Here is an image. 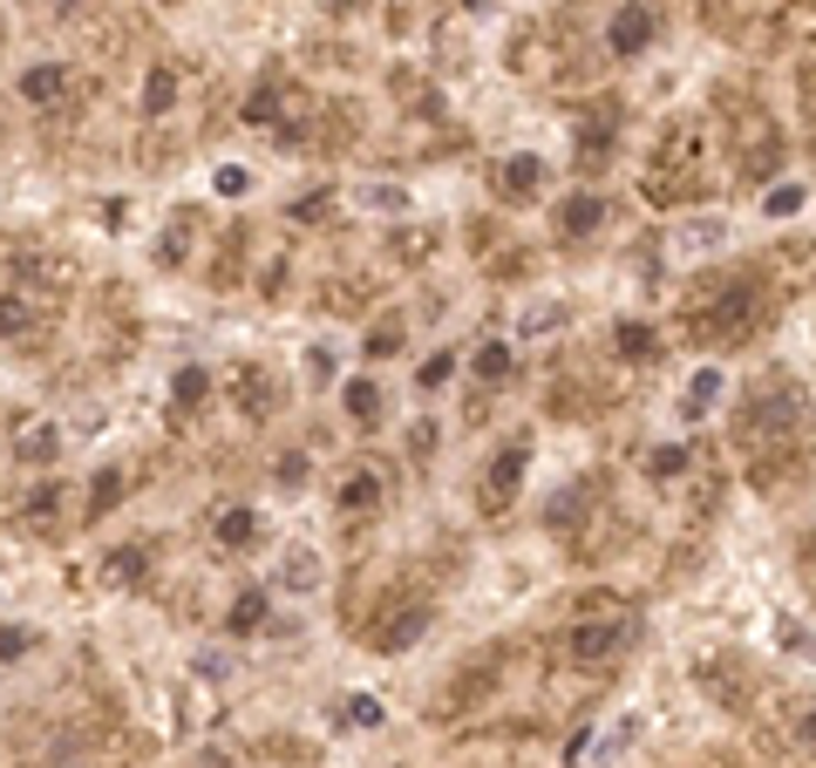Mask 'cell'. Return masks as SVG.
I'll return each mask as SVG.
<instances>
[{
	"mask_svg": "<svg viewBox=\"0 0 816 768\" xmlns=\"http://www.w3.org/2000/svg\"><path fill=\"white\" fill-rule=\"evenodd\" d=\"M803 435H809V409H803L796 388L769 381V388L749 394V409H742V450H749V469H755V476H762L769 450H775V456H796Z\"/></svg>",
	"mask_w": 816,
	"mask_h": 768,
	"instance_id": "6da1fadb",
	"label": "cell"
},
{
	"mask_svg": "<svg viewBox=\"0 0 816 768\" xmlns=\"http://www.w3.org/2000/svg\"><path fill=\"white\" fill-rule=\"evenodd\" d=\"M646 469H653V476H674V469H687V450H653Z\"/></svg>",
	"mask_w": 816,
	"mask_h": 768,
	"instance_id": "e575fe53",
	"label": "cell"
},
{
	"mask_svg": "<svg viewBox=\"0 0 816 768\" xmlns=\"http://www.w3.org/2000/svg\"><path fill=\"white\" fill-rule=\"evenodd\" d=\"M21 456H28V463H55V456H62V429H55V422H28V429H21Z\"/></svg>",
	"mask_w": 816,
	"mask_h": 768,
	"instance_id": "2e32d148",
	"label": "cell"
},
{
	"mask_svg": "<svg viewBox=\"0 0 816 768\" xmlns=\"http://www.w3.org/2000/svg\"><path fill=\"white\" fill-rule=\"evenodd\" d=\"M347 415H355V422H381V388L374 381H347Z\"/></svg>",
	"mask_w": 816,
	"mask_h": 768,
	"instance_id": "cb8c5ba5",
	"label": "cell"
},
{
	"mask_svg": "<svg viewBox=\"0 0 816 768\" xmlns=\"http://www.w3.org/2000/svg\"><path fill=\"white\" fill-rule=\"evenodd\" d=\"M21 646H28V632H14V626L0 632V667H14V660H21Z\"/></svg>",
	"mask_w": 816,
	"mask_h": 768,
	"instance_id": "8d00e7d4",
	"label": "cell"
},
{
	"mask_svg": "<svg viewBox=\"0 0 816 768\" xmlns=\"http://www.w3.org/2000/svg\"><path fill=\"white\" fill-rule=\"evenodd\" d=\"M755 320H762V293H755V279H742V286H728L708 313H694V334L701 340H742V334H755Z\"/></svg>",
	"mask_w": 816,
	"mask_h": 768,
	"instance_id": "7a4b0ae2",
	"label": "cell"
},
{
	"mask_svg": "<svg viewBox=\"0 0 816 768\" xmlns=\"http://www.w3.org/2000/svg\"><path fill=\"white\" fill-rule=\"evenodd\" d=\"M775 639H783V646H790V653H803V660H816V632H809V626H796V619H783V626H775Z\"/></svg>",
	"mask_w": 816,
	"mask_h": 768,
	"instance_id": "f546056e",
	"label": "cell"
},
{
	"mask_svg": "<svg viewBox=\"0 0 816 768\" xmlns=\"http://www.w3.org/2000/svg\"><path fill=\"white\" fill-rule=\"evenodd\" d=\"M143 572H150V551L143 544H123L109 558V585H143Z\"/></svg>",
	"mask_w": 816,
	"mask_h": 768,
	"instance_id": "d6986e66",
	"label": "cell"
},
{
	"mask_svg": "<svg viewBox=\"0 0 816 768\" xmlns=\"http://www.w3.org/2000/svg\"><path fill=\"white\" fill-rule=\"evenodd\" d=\"M62 504H68L62 483H34L28 504H21V523H28V531H55V523H62Z\"/></svg>",
	"mask_w": 816,
	"mask_h": 768,
	"instance_id": "30bf717a",
	"label": "cell"
},
{
	"mask_svg": "<svg viewBox=\"0 0 816 768\" xmlns=\"http://www.w3.org/2000/svg\"><path fill=\"white\" fill-rule=\"evenodd\" d=\"M280 585H286V592H314V585H320V558H314V551H293V558L280 564Z\"/></svg>",
	"mask_w": 816,
	"mask_h": 768,
	"instance_id": "ac0fdd59",
	"label": "cell"
},
{
	"mask_svg": "<svg viewBox=\"0 0 816 768\" xmlns=\"http://www.w3.org/2000/svg\"><path fill=\"white\" fill-rule=\"evenodd\" d=\"M653 34H660V14L646 8V0H627V8L612 14V28H606V42H612V55H646Z\"/></svg>",
	"mask_w": 816,
	"mask_h": 768,
	"instance_id": "277c9868",
	"label": "cell"
},
{
	"mask_svg": "<svg viewBox=\"0 0 816 768\" xmlns=\"http://www.w3.org/2000/svg\"><path fill=\"white\" fill-rule=\"evenodd\" d=\"M116 497H123V469H102V476L89 483V517H102V510H116Z\"/></svg>",
	"mask_w": 816,
	"mask_h": 768,
	"instance_id": "d4e9b609",
	"label": "cell"
},
{
	"mask_svg": "<svg viewBox=\"0 0 816 768\" xmlns=\"http://www.w3.org/2000/svg\"><path fill=\"white\" fill-rule=\"evenodd\" d=\"M627 639H633L627 619H586V626L565 632V660L572 667H612L619 653H627Z\"/></svg>",
	"mask_w": 816,
	"mask_h": 768,
	"instance_id": "3957f363",
	"label": "cell"
},
{
	"mask_svg": "<svg viewBox=\"0 0 816 768\" xmlns=\"http://www.w3.org/2000/svg\"><path fill=\"white\" fill-rule=\"evenodd\" d=\"M34 320H42V306H34L28 293H0V340H21Z\"/></svg>",
	"mask_w": 816,
	"mask_h": 768,
	"instance_id": "5bb4252c",
	"label": "cell"
},
{
	"mask_svg": "<svg viewBox=\"0 0 816 768\" xmlns=\"http://www.w3.org/2000/svg\"><path fill=\"white\" fill-rule=\"evenodd\" d=\"M171 102H177V75L157 62V68L143 75V116H171Z\"/></svg>",
	"mask_w": 816,
	"mask_h": 768,
	"instance_id": "9a60e30c",
	"label": "cell"
},
{
	"mask_svg": "<svg viewBox=\"0 0 816 768\" xmlns=\"http://www.w3.org/2000/svg\"><path fill=\"white\" fill-rule=\"evenodd\" d=\"M790 742H796L803 755H816V701H803V707L790 714Z\"/></svg>",
	"mask_w": 816,
	"mask_h": 768,
	"instance_id": "83f0119b",
	"label": "cell"
},
{
	"mask_svg": "<svg viewBox=\"0 0 816 768\" xmlns=\"http://www.w3.org/2000/svg\"><path fill=\"white\" fill-rule=\"evenodd\" d=\"M803 197H809L803 184H775V191L762 197V212H769V218H796V212H803Z\"/></svg>",
	"mask_w": 816,
	"mask_h": 768,
	"instance_id": "484cf974",
	"label": "cell"
},
{
	"mask_svg": "<svg viewBox=\"0 0 816 768\" xmlns=\"http://www.w3.org/2000/svg\"><path fill=\"white\" fill-rule=\"evenodd\" d=\"M449 368H456V354H436V360H422V388H443V381H449Z\"/></svg>",
	"mask_w": 816,
	"mask_h": 768,
	"instance_id": "836d02e7",
	"label": "cell"
},
{
	"mask_svg": "<svg viewBox=\"0 0 816 768\" xmlns=\"http://www.w3.org/2000/svg\"><path fill=\"white\" fill-rule=\"evenodd\" d=\"M225 626L231 632H259L265 626V592H239V605L225 613Z\"/></svg>",
	"mask_w": 816,
	"mask_h": 768,
	"instance_id": "7402d4cb",
	"label": "cell"
},
{
	"mask_svg": "<svg viewBox=\"0 0 816 768\" xmlns=\"http://www.w3.org/2000/svg\"><path fill=\"white\" fill-rule=\"evenodd\" d=\"M524 463H531V450H524V442H511V450H497V463H490V476H483V510H490V517H497L503 504L518 497Z\"/></svg>",
	"mask_w": 816,
	"mask_h": 768,
	"instance_id": "5b68a950",
	"label": "cell"
},
{
	"mask_svg": "<svg viewBox=\"0 0 816 768\" xmlns=\"http://www.w3.org/2000/svg\"><path fill=\"white\" fill-rule=\"evenodd\" d=\"M334 205V191H314V197H306V205H293V218H306V225H320V212Z\"/></svg>",
	"mask_w": 816,
	"mask_h": 768,
	"instance_id": "d590c367",
	"label": "cell"
},
{
	"mask_svg": "<svg viewBox=\"0 0 816 768\" xmlns=\"http://www.w3.org/2000/svg\"><path fill=\"white\" fill-rule=\"evenodd\" d=\"M252 538H259V517H252L246 504H225V510L211 517V544H218V551H252Z\"/></svg>",
	"mask_w": 816,
	"mask_h": 768,
	"instance_id": "ba28073f",
	"label": "cell"
},
{
	"mask_svg": "<svg viewBox=\"0 0 816 768\" xmlns=\"http://www.w3.org/2000/svg\"><path fill=\"white\" fill-rule=\"evenodd\" d=\"M477 381H483V388H503V381H511V347H503V340H483V347H477Z\"/></svg>",
	"mask_w": 816,
	"mask_h": 768,
	"instance_id": "e0dca14e",
	"label": "cell"
},
{
	"mask_svg": "<svg viewBox=\"0 0 816 768\" xmlns=\"http://www.w3.org/2000/svg\"><path fill=\"white\" fill-rule=\"evenodd\" d=\"M211 184H218V197H246V191H252V177H246L239 164H225V171H218Z\"/></svg>",
	"mask_w": 816,
	"mask_h": 768,
	"instance_id": "1f68e13d",
	"label": "cell"
},
{
	"mask_svg": "<svg viewBox=\"0 0 816 768\" xmlns=\"http://www.w3.org/2000/svg\"><path fill=\"white\" fill-rule=\"evenodd\" d=\"M381 497H388V476H381L374 463H355V469L340 476V510H347V517H368Z\"/></svg>",
	"mask_w": 816,
	"mask_h": 768,
	"instance_id": "8992f818",
	"label": "cell"
},
{
	"mask_svg": "<svg viewBox=\"0 0 816 768\" xmlns=\"http://www.w3.org/2000/svg\"><path fill=\"white\" fill-rule=\"evenodd\" d=\"M537 177H544V164H537V156H503V164L490 171L497 197H531V191H537Z\"/></svg>",
	"mask_w": 816,
	"mask_h": 768,
	"instance_id": "8fae6325",
	"label": "cell"
},
{
	"mask_svg": "<svg viewBox=\"0 0 816 768\" xmlns=\"http://www.w3.org/2000/svg\"><path fill=\"white\" fill-rule=\"evenodd\" d=\"M599 225H606V205H599V197H586V191L558 205V231H565V238H592Z\"/></svg>",
	"mask_w": 816,
	"mask_h": 768,
	"instance_id": "7c38bea8",
	"label": "cell"
},
{
	"mask_svg": "<svg viewBox=\"0 0 816 768\" xmlns=\"http://www.w3.org/2000/svg\"><path fill=\"white\" fill-rule=\"evenodd\" d=\"M75 8H83V0H55V14H75Z\"/></svg>",
	"mask_w": 816,
	"mask_h": 768,
	"instance_id": "f35d334b",
	"label": "cell"
},
{
	"mask_svg": "<svg viewBox=\"0 0 816 768\" xmlns=\"http://www.w3.org/2000/svg\"><path fill=\"white\" fill-rule=\"evenodd\" d=\"M612 130H619V116H612V102H592V116H586V130H578V150H586V171H606V143H612Z\"/></svg>",
	"mask_w": 816,
	"mask_h": 768,
	"instance_id": "9c48e42d",
	"label": "cell"
},
{
	"mask_svg": "<svg viewBox=\"0 0 816 768\" xmlns=\"http://www.w3.org/2000/svg\"><path fill=\"white\" fill-rule=\"evenodd\" d=\"M552 327H558V306H531V313H524V334H531V340L552 334Z\"/></svg>",
	"mask_w": 816,
	"mask_h": 768,
	"instance_id": "d6a6232c",
	"label": "cell"
},
{
	"mask_svg": "<svg viewBox=\"0 0 816 768\" xmlns=\"http://www.w3.org/2000/svg\"><path fill=\"white\" fill-rule=\"evenodd\" d=\"M355 205L361 212H409V191H395V184H355Z\"/></svg>",
	"mask_w": 816,
	"mask_h": 768,
	"instance_id": "44dd1931",
	"label": "cell"
},
{
	"mask_svg": "<svg viewBox=\"0 0 816 768\" xmlns=\"http://www.w3.org/2000/svg\"><path fill=\"white\" fill-rule=\"evenodd\" d=\"M239 409H246L252 422H265L272 409H280V394L265 388V375H246V381H239Z\"/></svg>",
	"mask_w": 816,
	"mask_h": 768,
	"instance_id": "ffe728a7",
	"label": "cell"
},
{
	"mask_svg": "<svg viewBox=\"0 0 816 768\" xmlns=\"http://www.w3.org/2000/svg\"><path fill=\"white\" fill-rule=\"evenodd\" d=\"M619 354H633V360H653V354H660V340H653L646 327H619Z\"/></svg>",
	"mask_w": 816,
	"mask_h": 768,
	"instance_id": "4dcf8cb0",
	"label": "cell"
},
{
	"mask_svg": "<svg viewBox=\"0 0 816 768\" xmlns=\"http://www.w3.org/2000/svg\"><path fill=\"white\" fill-rule=\"evenodd\" d=\"M715 246H728L721 218H681L674 225V252H715Z\"/></svg>",
	"mask_w": 816,
	"mask_h": 768,
	"instance_id": "4fadbf2b",
	"label": "cell"
},
{
	"mask_svg": "<svg viewBox=\"0 0 816 768\" xmlns=\"http://www.w3.org/2000/svg\"><path fill=\"white\" fill-rule=\"evenodd\" d=\"M340 721H347V727H381V701H374V694H347V701H340Z\"/></svg>",
	"mask_w": 816,
	"mask_h": 768,
	"instance_id": "4316f807",
	"label": "cell"
},
{
	"mask_svg": "<svg viewBox=\"0 0 816 768\" xmlns=\"http://www.w3.org/2000/svg\"><path fill=\"white\" fill-rule=\"evenodd\" d=\"M280 483L293 490V483H306V456H280Z\"/></svg>",
	"mask_w": 816,
	"mask_h": 768,
	"instance_id": "74e56055",
	"label": "cell"
},
{
	"mask_svg": "<svg viewBox=\"0 0 816 768\" xmlns=\"http://www.w3.org/2000/svg\"><path fill=\"white\" fill-rule=\"evenodd\" d=\"M68 89H75V75H68L62 62H42V68L21 75V102H34V109H55Z\"/></svg>",
	"mask_w": 816,
	"mask_h": 768,
	"instance_id": "52a82bcc",
	"label": "cell"
},
{
	"mask_svg": "<svg viewBox=\"0 0 816 768\" xmlns=\"http://www.w3.org/2000/svg\"><path fill=\"white\" fill-rule=\"evenodd\" d=\"M463 8H490V0H463Z\"/></svg>",
	"mask_w": 816,
	"mask_h": 768,
	"instance_id": "ab89813d",
	"label": "cell"
},
{
	"mask_svg": "<svg viewBox=\"0 0 816 768\" xmlns=\"http://www.w3.org/2000/svg\"><path fill=\"white\" fill-rule=\"evenodd\" d=\"M715 401H721V368H701V375H694V388H687V415H708Z\"/></svg>",
	"mask_w": 816,
	"mask_h": 768,
	"instance_id": "603a6c76",
	"label": "cell"
},
{
	"mask_svg": "<svg viewBox=\"0 0 816 768\" xmlns=\"http://www.w3.org/2000/svg\"><path fill=\"white\" fill-rule=\"evenodd\" d=\"M205 368H177V409H198V401H205Z\"/></svg>",
	"mask_w": 816,
	"mask_h": 768,
	"instance_id": "f1b7e54d",
	"label": "cell"
}]
</instances>
